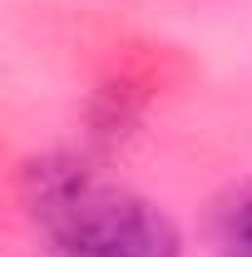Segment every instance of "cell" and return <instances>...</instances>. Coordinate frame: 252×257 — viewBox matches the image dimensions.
Here are the masks:
<instances>
[{"mask_svg": "<svg viewBox=\"0 0 252 257\" xmlns=\"http://www.w3.org/2000/svg\"><path fill=\"white\" fill-rule=\"evenodd\" d=\"M25 198L55 257H183V237L163 208L129 188H109L64 159L30 163Z\"/></svg>", "mask_w": 252, "mask_h": 257, "instance_id": "obj_1", "label": "cell"}, {"mask_svg": "<svg viewBox=\"0 0 252 257\" xmlns=\"http://www.w3.org/2000/svg\"><path fill=\"white\" fill-rule=\"evenodd\" d=\"M213 242L222 257H252V178L232 188L213 213Z\"/></svg>", "mask_w": 252, "mask_h": 257, "instance_id": "obj_2", "label": "cell"}]
</instances>
